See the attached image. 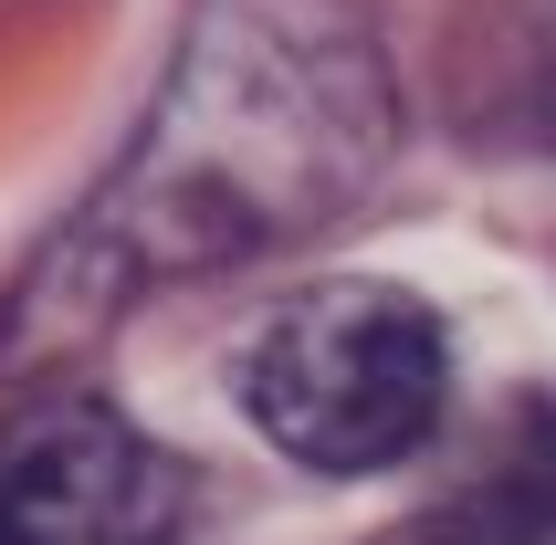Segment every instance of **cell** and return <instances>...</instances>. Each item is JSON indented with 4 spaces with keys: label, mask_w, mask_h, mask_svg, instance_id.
Returning <instances> with one entry per match:
<instances>
[{
    "label": "cell",
    "mask_w": 556,
    "mask_h": 545,
    "mask_svg": "<svg viewBox=\"0 0 556 545\" xmlns=\"http://www.w3.org/2000/svg\"><path fill=\"white\" fill-rule=\"evenodd\" d=\"M452 335L400 283H326L242 346V409L305 472H389L441 430Z\"/></svg>",
    "instance_id": "7a4b0ae2"
},
{
    "label": "cell",
    "mask_w": 556,
    "mask_h": 545,
    "mask_svg": "<svg viewBox=\"0 0 556 545\" xmlns=\"http://www.w3.org/2000/svg\"><path fill=\"white\" fill-rule=\"evenodd\" d=\"M420 545H556V452L515 461L494 493H472L452 524H431Z\"/></svg>",
    "instance_id": "277c9868"
},
{
    "label": "cell",
    "mask_w": 556,
    "mask_h": 545,
    "mask_svg": "<svg viewBox=\"0 0 556 545\" xmlns=\"http://www.w3.org/2000/svg\"><path fill=\"white\" fill-rule=\"evenodd\" d=\"M189 483L105 398H31L0 420V545H179Z\"/></svg>",
    "instance_id": "3957f363"
},
{
    "label": "cell",
    "mask_w": 556,
    "mask_h": 545,
    "mask_svg": "<svg viewBox=\"0 0 556 545\" xmlns=\"http://www.w3.org/2000/svg\"><path fill=\"white\" fill-rule=\"evenodd\" d=\"M400 74L368 0H189L137 148L0 304L11 378L74 357L148 283L231 272L326 231L389 168Z\"/></svg>",
    "instance_id": "6da1fadb"
}]
</instances>
